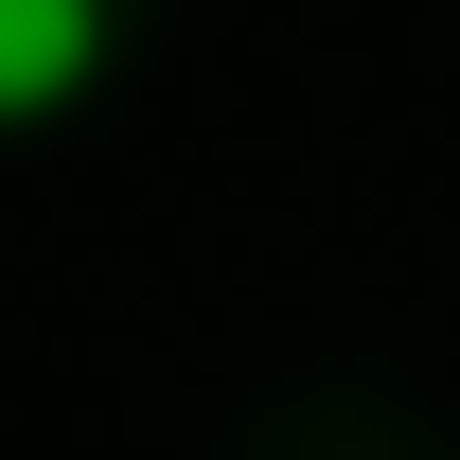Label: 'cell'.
Returning a JSON list of instances; mask_svg holds the SVG:
<instances>
[{
    "instance_id": "cell-1",
    "label": "cell",
    "mask_w": 460,
    "mask_h": 460,
    "mask_svg": "<svg viewBox=\"0 0 460 460\" xmlns=\"http://www.w3.org/2000/svg\"><path fill=\"white\" fill-rule=\"evenodd\" d=\"M107 0H0V124H54L89 107V71H107Z\"/></svg>"
}]
</instances>
